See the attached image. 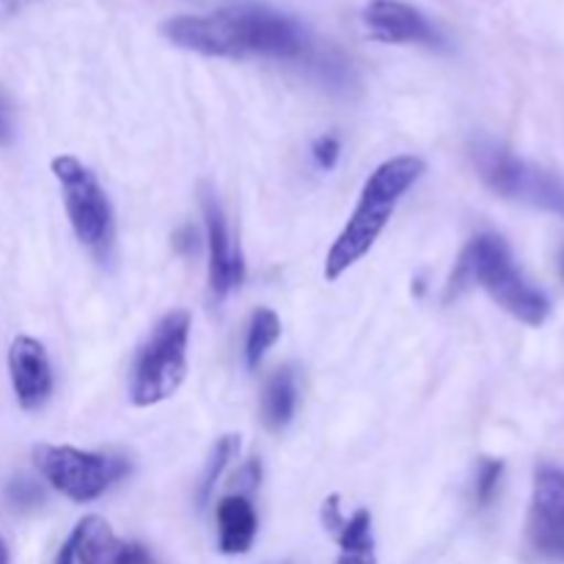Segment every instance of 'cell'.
I'll return each mask as SVG.
<instances>
[{
	"mask_svg": "<svg viewBox=\"0 0 564 564\" xmlns=\"http://www.w3.org/2000/svg\"><path fill=\"white\" fill-rule=\"evenodd\" d=\"M281 336V319L273 308H259L253 312L251 323H248L246 334V364L248 369H257L262 358L268 356L270 347L279 341Z\"/></svg>",
	"mask_w": 564,
	"mask_h": 564,
	"instance_id": "16",
	"label": "cell"
},
{
	"mask_svg": "<svg viewBox=\"0 0 564 564\" xmlns=\"http://www.w3.org/2000/svg\"><path fill=\"white\" fill-rule=\"evenodd\" d=\"M33 3H39V0H0V20H11V17L31 9Z\"/></svg>",
	"mask_w": 564,
	"mask_h": 564,
	"instance_id": "23",
	"label": "cell"
},
{
	"mask_svg": "<svg viewBox=\"0 0 564 564\" xmlns=\"http://www.w3.org/2000/svg\"><path fill=\"white\" fill-rule=\"evenodd\" d=\"M336 540L341 551H372V516L367 510H358L352 518H345V523L336 529Z\"/></svg>",
	"mask_w": 564,
	"mask_h": 564,
	"instance_id": "18",
	"label": "cell"
},
{
	"mask_svg": "<svg viewBox=\"0 0 564 564\" xmlns=\"http://www.w3.org/2000/svg\"><path fill=\"white\" fill-rule=\"evenodd\" d=\"M339 154H341V143L336 135H319L317 141L312 143V158L317 163V169L330 171L336 163H339Z\"/></svg>",
	"mask_w": 564,
	"mask_h": 564,
	"instance_id": "20",
	"label": "cell"
},
{
	"mask_svg": "<svg viewBox=\"0 0 564 564\" xmlns=\"http://www.w3.org/2000/svg\"><path fill=\"white\" fill-rule=\"evenodd\" d=\"M9 372L22 411H39L53 394V367L39 339L17 336L9 347Z\"/></svg>",
	"mask_w": 564,
	"mask_h": 564,
	"instance_id": "12",
	"label": "cell"
},
{
	"mask_svg": "<svg viewBox=\"0 0 564 564\" xmlns=\"http://www.w3.org/2000/svg\"><path fill=\"white\" fill-rule=\"evenodd\" d=\"M422 174L424 160L413 158V154L386 160L369 174V180L364 182L361 198L356 204V213L347 220V226L325 257V279L336 281L372 251L378 237L383 235L386 224L394 215L397 204L422 180Z\"/></svg>",
	"mask_w": 564,
	"mask_h": 564,
	"instance_id": "1",
	"label": "cell"
},
{
	"mask_svg": "<svg viewBox=\"0 0 564 564\" xmlns=\"http://www.w3.org/2000/svg\"><path fill=\"white\" fill-rule=\"evenodd\" d=\"M53 174L64 193V207L75 237L99 259H110L116 240V220L110 198L99 185L97 174L72 154L53 160Z\"/></svg>",
	"mask_w": 564,
	"mask_h": 564,
	"instance_id": "5",
	"label": "cell"
},
{
	"mask_svg": "<svg viewBox=\"0 0 564 564\" xmlns=\"http://www.w3.org/2000/svg\"><path fill=\"white\" fill-rule=\"evenodd\" d=\"M204 229H207V284L213 301H224L231 290L242 284L246 279V262H242V251L235 242L229 231V220H226L224 207L213 193H204Z\"/></svg>",
	"mask_w": 564,
	"mask_h": 564,
	"instance_id": "10",
	"label": "cell"
},
{
	"mask_svg": "<svg viewBox=\"0 0 564 564\" xmlns=\"http://www.w3.org/2000/svg\"><path fill=\"white\" fill-rule=\"evenodd\" d=\"M297 408V378L295 369L284 367L279 372L270 375V380L264 383L262 394V422L264 427L279 433L286 424L292 422Z\"/></svg>",
	"mask_w": 564,
	"mask_h": 564,
	"instance_id": "15",
	"label": "cell"
},
{
	"mask_svg": "<svg viewBox=\"0 0 564 564\" xmlns=\"http://www.w3.org/2000/svg\"><path fill=\"white\" fill-rule=\"evenodd\" d=\"M240 452V438L237 435H224V438L215 444L213 455H209L207 466H204V474H202V482H198V507H207L209 505V496H213L215 485H218L220 474H224V468L229 466L231 457Z\"/></svg>",
	"mask_w": 564,
	"mask_h": 564,
	"instance_id": "17",
	"label": "cell"
},
{
	"mask_svg": "<svg viewBox=\"0 0 564 564\" xmlns=\"http://www.w3.org/2000/svg\"><path fill=\"white\" fill-rule=\"evenodd\" d=\"M364 25L369 36L386 44H427L444 47L438 28L411 3L402 0H372L364 9Z\"/></svg>",
	"mask_w": 564,
	"mask_h": 564,
	"instance_id": "11",
	"label": "cell"
},
{
	"mask_svg": "<svg viewBox=\"0 0 564 564\" xmlns=\"http://www.w3.org/2000/svg\"><path fill=\"white\" fill-rule=\"evenodd\" d=\"M471 158L490 191L564 218V180L560 174L518 158L490 138H477L471 143Z\"/></svg>",
	"mask_w": 564,
	"mask_h": 564,
	"instance_id": "4",
	"label": "cell"
},
{
	"mask_svg": "<svg viewBox=\"0 0 564 564\" xmlns=\"http://www.w3.org/2000/svg\"><path fill=\"white\" fill-rule=\"evenodd\" d=\"M237 33H240L242 58L262 55V58L301 61L308 55V39L292 17L270 9V6H231Z\"/></svg>",
	"mask_w": 564,
	"mask_h": 564,
	"instance_id": "7",
	"label": "cell"
},
{
	"mask_svg": "<svg viewBox=\"0 0 564 564\" xmlns=\"http://www.w3.org/2000/svg\"><path fill=\"white\" fill-rule=\"evenodd\" d=\"M187 339H191V314L185 308H174L160 317L132 364V405L152 408L180 389L187 375Z\"/></svg>",
	"mask_w": 564,
	"mask_h": 564,
	"instance_id": "3",
	"label": "cell"
},
{
	"mask_svg": "<svg viewBox=\"0 0 564 564\" xmlns=\"http://www.w3.org/2000/svg\"><path fill=\"white\" fill-rule=\"evenodd\" d=\"M33 463L44 482H50L61 496L77 505L99 499L130 474V463L124 457L80 452L75 446L42 444L33 449Z\"/></svg>",
	"mask_w": 564,
	"mask_h": 564,
	"instance_id": "6",
	"label": "cell"
},
{
	"mask_svg": "<svg viewBox=\"0 0 564 564\" xmlns=\"http://www.w3.org/2000/svg\"><path fill=\"white\" fill-rule=\"evenodd\" d=\"M336 564H378L375 562V551H341Z\"/></svg>",
	"mask_w": 564,
	"mask_h": 564,
	"instance_id": "24",
	"label": "cell"
},
{
	"mask_svg": "<svg viewBox=\"0 0 564 564\" xmlns=\"http://www.w3.org/2000/svg\"><path fill=\"white\" fill-rule=\"evenodd\" d=\"M560 264H562V279H564V248H562V259H560Z\"/></svg>",
	"mask_w": 564,
	"mask_h": 564,
	"instance_id": "28",
	"label": "cell"
},
{
	"mask_svg": "<svg viewBox=\"0 0 564 564\" xmlns=\"http://www.w3.org/2000/svg\"><path fill=\"white\" fill-rule=\"evenodd\" d=\"M6 138V119H3V110H0V141Z\"/></svg>",
	"mask_w": 564,
	"mask_h": 564,
	"instance_id": "26",
	"label": "cell"
},
{
	"mask_svg": "<svg viewBox=\"0 0 564 564\" xmlns=\"http://www.w3.org/2000/svg\"><path fill=\"white\" fill-rule=\"evenodd\" d=\"M259 518L251 499L242 494L226 496L218 505V545L226 556L248 554L257 540Z\"/></svg>",
	"mask_w": 564,
	"mask_h": 564,
	"instance_id": "14",
	"label": "cell"
},
{
	"mask_svg": "<svg viewBox=\"0 0 564 564\" xmlns=\"http://www.w3.org/2000/svg\"><path fill=\"white\" fill-rule=\"evenodd\" d=\"M55 564H77L75 562V551H72L69 540H66V545L61 549V554H58V560H55Z\"/></svg>",
	"mask_w": 564,
	"mask_h": 564,
	"instance_id": "25",
	"label": "cell"
},
{
	"mask_svg": "<svg viewBox=\"0 0 564 564\" xmlns=\"http://www.w3.org/2000/svg\"><path fill=\"white\" fill-rule=\"evenodd\" d=\"M9 499L20 507H31L42 501V490H39V485H33L31 479H14V482L9 485Z\"/></svg>",
	"mask_w": 564,
	"mask_h": 564,
	"instance_id": "21",
	"label": "cell"
},
{
	"mask_svg": "<svg viewBox=\"0 0 564 564\" xmlns=\"http://www.w3.org/2000/svg\"><path fill=\"white\" fill-rule=\"evenodd\" d=\"M468 284L482 286L507 314L532 328L543 325L551 314V301L545 292L521 273L507 240L494 231L477 235L460 253L449 281V297L466 290Z\"/></svg>",
	"mask_w": 564,
	"mask_h": 564,
	"instance_id": "2",
	"label": "cell"
},
{
	"mask_svg": "<svg viewBox=\"0 0 564 564\" xmlns=\"http://www.w3.org/2000/svg\"><path fill=\"white\" fill-rule=\"evenodd\" d=\"M501 477H505V463L501 460L488 457V460L479 463V471H477V501L479 505L488 507L490 501L496 499V494H499V488H501Z\"/></svg>",
	"mask_w": 564,
	"mask_h": 564,
	"instance_id": "19",
	"label": "cell"
},
{
	"mask_svg": "<svg viewBox=\"0 0 564 564\" xmlns=\"http://www.w3.org/2000/svg\"><path fill=\"white\" fill-rule=\"evenodd\" d=\"M77 564H154L152 554L138 543H124L99 516L83 518L69 534Z\"/></svg>",
	"mask_w": 564,
	"mask_h": 564,
	"instance_id": "13",
	"label": "cell"
},
{
	"mask_svg": "<svg viewBox=\"0 0 564 564\" xmlns=\"http://www.w3.org/2000/svg\"><path fill=\"white\" fill-rule=\"evenodd\" d=\"M163 36L171 44L209 58H242L240 33H237L231 6L215 14H180L163 22Z\"/></svg>",
	"mask_w": 564,
	"mask_h": 564,
	"instance_id": "8",
	"label": "cell"
},
{
	"mask_svg": "<svg viewBox=\"0 0 564 564\" xmlns=\"http://www.w3.org/2000/svg\"><path fill=\"white\" fill-rule=\"evenodd\" d=\"M529 540L549 560H564V468L551 463L534 474Z\"/></svg>",
	"mask_w": 564,
	"mask_h": 564,
	"instance_id": "9",
	"label": "cell"
},
{
	"mask_svg": "<svg viewBox=\"0 0 564 564\" xmlns=\"http://www.w3.org/2000/svg\"><path fill=\"white\" fill-rule=\"evenodd\" d=\"M0 564H6V549H3V543H0Z\"/></svg>",
	"mask_w": 564,
	"mask_h": 564,
	"instance_id": "27",
	"label": "cell"
},
{
	"mask_svg": "<svg viewBox=\"0 0 564 564\" xmlns=\"http://www.w3.org/2000/svg\"><path fill=\"white\" fill-rule=\"evenodd\" d=\"M259 479H262V466H259V460H251L246 468H242L240 474H237L235 482H240L242 488V496L248 494V490H253L259 485Z\"/></svg>",
	"mask_w": 564,
	"mask_h": 564,
	"instance_id": "22",
	"label": "cell"
}]
</instances>
